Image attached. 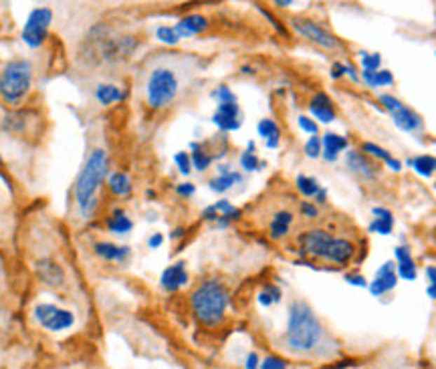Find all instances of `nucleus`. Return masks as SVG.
<instances>
[{
	"instance_id": "obj_1",
	"label": "nucleus",
	"mask_w": 436,
	"mask_h": 369,
	"mask_svg": "<svg viewBox=\"0 0 436 369\" xmlns=\"http://www.w3.org/2000/svg\"><path fill=\"white\" fill-rule=\"evenodd\" d=\"M323 325L319 323L318 315L311 311L307 302L295 301L289 307V321H287L283 343L289 351L311 353L323 343Z\"/></svg>"
},
{
	"instance_id": "obj_2",
	"label": "nucleus",
	"mask_w": 436,
	"mask_h": 369,
	"mask_svg": "<svg viewBox=\"0 0 436 369\" xmlns=\"http://www.w3.org/2000/svg\"><path fill=\"white\" fill-rule=\"evenodd\" d=\"M107 169H109V158L105 150L91 151L75 184V202L85 218H89L97 206V190L107 176Z\"/></svg>"
},
{
	"instance_id": "obj_3",
	"label": "nucleus",
	"mask_w": 436,
	"mask_h": 369,
	"mask_svg": "<svg viewBox=\"0 0 436 369\" xmlns=\"http://www.w3.org/2000/svg\"><path fill=\"white\" fill-rule=\"evenodd\" d=\"M229 301H231V295H229L226 286L218 281H204L190 295L192 313L206 327H214L224 319Z\"/></svg>"
},
{
	"instance_id": "obj_4",
	"label": "nucleus",
	"mask_w": 436,
	"mask_h": 369,
	"mask_svg": "<svg viewBox=\"0 0 436 369\" xmlns=\"http://www.w3.org/2000/svg\"><path fill=\"white\" fill-rule=\"evenodd\" d=\"M33 85V65L27 59H15L0 71V97L8 105L25 99Z\"/></svg>"
},
{
	"instance_id": "obj_5",
	"label": "nucleus",
	"mask_w": 436,
	"mask_h": 369,
	"mask_svg": "<svg viewBox=\"0 0 436 369\" xmlns=\"http://www.w3.org/2000/svg\"><path fill=\"white\" fill-rule=\"evenodd\" d=\"M180 91L178 75L168 67H156L148 77L146 83V99L154 109H164L172 101L176 99Z\"/></svg>"
},
{
	"instance_id": "obj_6",
	"label": "nucleus",
	"mask_w": 436,
	"mask_h": 369,
	"mask_svg": "<svg viewBox=\"0 0 436 369\" xmlns=\"http://www.w3.org/2000/svg\"><path fill=\"white\" fill-rule=\"evenodd\" d=\"M53 20V13L47 6H39L33 8L29 13V18L25 22V29H22V41L29 45V47H41L47 39V31H49V25Z\"/></svg>"
},
{
	"instance_id": "obj_7",
	"label": "nucleus",
	"mask_w": 436,
	"mask_h": 369,
	"mask_svg": "<svg viewBox=\"0 0 436 369\" xmlns=\"http://www.w3.org/2000/svg\"><path fill=\"white\" fill-rule=\"evenodd\" d=\"M291 27L301 34L303 39L311 41L313 45H318L321 49L334 50L341 47V41L337 39L336 34H332L329 31H325L323 27H319L315 20H309V18L295 17L291 18Z\"/></svg>"
},
{
	"instance_id": "obj_8",
	"label": "nucleus",
	"mask_w": 436,
	"mask_h": 369,
	"mask_svg": "<svg viewBox=\"0 0 436 369\" xmlns=\"http://www.w3.org/2000/svg\"><path fill=\"white\" fill-rule=\"evenodd\" d=\"M34 319L39 321L41 327H45L47 331H65L69 327H73L75 323V315L67 311V309H61L57 305H49V302H41L34 307Z\"/></svg>"
},
{
	"instance_id": "obj_9",
	"label": "nucleus",
	"mask_w": 436,
	"mask_h": 369,
	"mask_svg": "<svg viewBox=\"0 0 436 369\" xmlns=\"http://www.w3.org/2000/svg\"><path fill=\"white\" fill-rule=\"evenodd\" d=\"M334 238H336V236H332L329 232H327V230H321V228L307 230V232H305V235H301V238H299L301 252L305 254V256L323 258Z\"/></svg>"
},
{
	"instance_id": "obj_10",
	"label": "nucleus",
	"mask_w": 436,
	"mask_h": 369,
	"mask_svg": "<svg viewBox=\"0 0 436 369\" xmlns=\"http://www.w3.org/2000/svg\"><path fill=\"white\" fill-rule=\"evenodd\" d=\"M396 285H398V272H396V263L388 260V263H384V265L378 269V272H376L374 281H372V283L368 285V288L374 297H382V295L390 293L392 288H396Z\"/></svg>"
},
{
	"instance_id": "obj_11",
	"label": "nucleus",
	"mask_w": 436,
	"mask_h": 369,
	"mask_svg": "<svg viewBox=\"0 0 436 369\" xmlns=\"http://www.w3.org/2000/svg\"><path fill=\"white\" fill-rule=\"evenodd\" d=\"M212 121L220 132H236L240 130L243 125V119H240V107L238 103H218L217 113L212 116Z\"/></svg>"
},
{
	"instance_id": "obj_12",
	"label": "nucleus",
	"mask_w": 436,
	"mask_h": 369,
	"mask_svg": "<svg viewBox=\"0 0 436 369\" xmlns=\"http://www.w3.org/2000/svg\"><path fill=\"white\" fill-rule=\"evenodd\" d=\"M346 164H348V168L352 169L353 174L362 176V178H366V180H374V178L380 174V166H378L376 162H372V158H368L364 151L357 150L348 151Z\"/></svg>"
},
{
	"instance_id": "obj_13",
	"label": "nucleus",
	"mask_w": 436,
	"mask_h": 369,
	"mask_svg": "<svg viewBox=\"0 0 436 369\" xmlns=\"http://www.w3.org/2000/svg\"><path fill=\"white\" fill-rule=\"evenodd\" d=\"M390 116H392L394 125H396L398 130L406 132V134H416V132H422V130H424V121H422V118H420L414 109L406 107L404 103L398 107V109H394Z\"/></svg>"
},
{
	"instance_id": "obj_14",
	"label": "nucleus",
	"mask_w": 436,
	"mask_h": 369,
	"mask_svg": "<svg viewBox=\"0 0 436 369\" xmlns=\"http://www.w3.org/2000/svg\"><path fill=\"white\" fill-rule=\"evenodd\" d=\"M202 216L206 220H217L218 226H229L231 224V220H238L240 218V210L235 208L233 204L229 200H218L217 204H212V206H208L204 212H202Z\"/></svg>"
},
{
	"instance_id": "obj_15",
	"label": "nucleus",
	"mask_w": 436,
	"mask_h": 369,
	"mask_svg": "<svg viewBox=\"0 0 436 369\" xmlns=\"http://www.w3.org/2000/svg\"><path fill=\"white\" fill-rule=\"evenodd\" d=\"M355 254V244L352 240H346V238H334L329 249L325 252L323 260H332V263H337V265H346L350 263Z\"/></svg>"
},
{
	"instance_id": "obj_16",
	"label": "nucleus",
	"mask_w": 436,
	"mask_h": 369,
	"mask_svg": "<svg viewBox=\"0 0 436 369\" xmlns=\"http://www.w3.org/2000/svg\"><path fill=\"white\" fill-rule=\"evenodd\" d=\"M186 283H188V272H186L184 263H174L172 267L162 272V279H160V285L168 293L180 291Z\"/></svg>"
},
{
	"instance_id": "obj_17",
	"label": "nucleus",
	"mask_w": 436,
	"mask_h": 369,
	"mask_svg": "<svg viewBox=\"0 0 436 369\" xmlns=\"http://www.w3.org/2000/svg\"><path fill=\"white\" fill-rule=\"evenodd\" d=\"M396 272L398 277L404 281H416L418 277V269H416V263L412 258V252L408 246H396Z\"/></svg>"
},
{
	"instance_id": "obj_18",
	"label": "nucleus",
	"mask_w": 436,
	"mask_h": 369,
	"mask_svg": "<svg viewBox=\"0 0 436 369\" xmlns=\"http://www.w3.org/2000/svg\"><path fill=\"white\" fill-rule=\"evenodd\" d=\"M309 111L321 123H334L336 121V107L325 93L313 95V99L309 103Z\"/></svg>"
},
{
	"instance_id": "obj_19",
	"label": "nucleus",
	"mask_w": 436,
	"mask_h": 369,
	"mask_svg": "<svg viewBox=\"0 0 436 369\" xmlns=\"http://www.w3.org/2000/svg\"><path fill=\"white\" fill-rule=\"evenodd\" d=\"M174 29L180 39H188V36L204 33L208 29V18L202 17V15H188V17L180 18Z\"/></svg>"
},
{
	"instance_id": "obj_20",
	"label": "nucleus",
	"mask_w": 436,
	"mask_h": 369,
	"mask_svg": "<svg viewBox=\"0 0 436 369\" xmlns=\"http://www.w3.org/2000/svg\"><path fill=\"white\" fill-rule=\"evenodd\" d=\"M321 144H323V153L321 155L325 158V162H337L339 153L343 150H348V146H350L348 137L337 135L334 132H327V134L323 135Z\"/></svg>"
},
{
	"instance_id": "obj_21",
	"label": "nucleus",
	"mask_w": 436,
	"mask_h": 369,
	"mask_svg": "<svg viewBox=\"0 0 436 369\" xmlns=\"http://www.w3.org/2000/svg\"><path fill=\"white\" fill-rule=\"evenodd\" d=\"M93 251H95L97 256L105 258V260H118V263L125 260L130 256V249L128 246H118L114 242H97L93 246Z\"/></svg>"
},
{
	"instance_id": "obj_22",
	"label": "nucleus",
	"mask_w": 436,
	"mask_h": 369,
	"mask_svg": "<svg viewBox=\"0 0 436 369\" xmlns=\"http://www.w3.org/2000/svg\"><path fill=\"white\" fill-rule=\"evenodd\" d=\"M291 222H293V214L291 212H277L273 220H271V224H268V235L271 238H275V240H279V238H283V236L289 235V228H291Z\"/></svg>"
},
{
	"instance_id": "obj_23",
	"label": "nucleus",
	"mask_w": 436,
	"mask_h": 369,
	"mask_svg": "<svg viewBox=\"0 0 436 369\" xmlns=\"http://www.w3.org/2000/svg\"><path fill=\"white\" fill-rule=\"evenodd\" d=\"M107 228L109 232H116V235H128L132 228H134V222L130 220V216L123 212V210H114V214L107 218Z\"/></svg>"
},
{
	"instance_id": "obj_24",
	"label": "nucleus",
	"mask_w": 436,
	"mask_h": 369,
	"mask_svg": "<svg viewBox=\"0 0 436 369\" xmlns=\"http://www.w3.org/2000/svg\"><path fill=\"white\" fill-rule=\"evenodd\" d=\"M406 164L414 168V172L420 174L422 178H430L436 172V158L432 155H416V158H410Z\"/></svg>"
},
{
	"instance_id": "obj_25",
	"label": "nucleus",
	"mask_w": 436,
	"mask_h": 369,
	"mask_svg": "<svg viewBox=\"0 0 436 369\" xmlns=\"http://www.w3.org/2000/svg\"><path fill=\"white\" fill-rule=\"evenodd\" d=\"M95 97H97L101 105H114V103L123 99V91L119 87H116V85L101 83L95 89Z\"/></svg>"
},
{
	"instance_id": "obj_26",
	"label": "nucleus",
	"mask_w": 436,
	"mask_h": 369,
	"mask_svg": "<svg viewBox=\"0 0 436 369\" xmlns=\"http://www.w3.org/2000/svg\"><path fill=\"white\" fill-rule=\"evenodd\" d=\"M240 182H243V176H240L238 172H231V174H226V176H217L214 180H210V182H208V188H210L212 192H217V194H224V192H229L233 186L240 184Z\"/></svg>"
},
{
	"instance_id": "obj_27",
	"label": "nucleus",
	"mask_w": 436,
	"mask_h": 369,
	"mask_svg": "<svg viewBox=\"0 0 436 369\" xmlns=\"http://www.w3.org/2000/svg\"><path fill=\"white\" fill-rule=\"evenodd\" d=\"M109 190L116 194V196H128L132 192V180L128 174L123 172H116L109 176Z\"/></svg>"
},
{
	"instance_id": "obj_28",
	"label": "nucleus",
	"mask_w": 436,
	"mask_h": 369,
	"mask_svg": "<svg viewBox=\"0 0 436 369\" xmlns=\"http://www.w3.org/2000/svg\"><path fill=\"white\" fill-rule=\"evenodd\" d=\"M190 160H192V168H196L198 172H206V169L210 168V164H212V155H208V153H204L202 151V146L200 144H196V141H192L190 144Z\"/></svg>"
},
{
	"instance_id": "obj_29",
	"label": "nucleus",
	"mask_w": 436,
	"mask_h": 369,
	"mask_svg": "<svg viewBox=\"0 0 436 369\" xmlns=\"http://www.w3.org/2000/svg\"><path fill=\"white\" fill-rule=\"evenodd\" d=\"M41 277L47 285H59L63 281V270L59 269V265L50 263V260H45L41 265Z\"/></svg>"
},
{
	"instance_id": "obj_30",
	"label": "nucleus",
	"mask_w": 436,
	"mask_h": 369,
	"mask_svg": "<svg viewBox=\"0 0 436 369\" xmlns=\"http://www.w3.org/2000/svg\"><path fill=\"white\" fill-rule=\"evenodd\" d=\"M295 186H297V190L301 192L305 198H315L318 192L321 190V186H319L318 180H315V178H309V176H297Z\"/></svg>"
},
{
	"instance_id": "obj_31",
	"label": "nucleus",
	"mask_w": 436,
	"mask_h": 369,
	"mask_svg": "<svg viewBox=\"0 0 436 369\" xmlns=\"http://www.w3.org/2000/svg\"><path fill=\"white\" fill-rule=\"evenodd\" d=\"M360 61H362V69L364 71H380L382 67V55L380 53H366L360 50Z\"/></svg>"
},
{
	"instance_id": "obj_32",
	"label": "nucleus",
	"mask_w": 436,
	"mask_h": 369,
	"mask_svg": "<svg viewBox=\"0 0 436 369\" xmlns=\"http://www.w3.org/2000/svg\"><path fill=\"white\" fill-rule=\"evenodd\" d=\"M281 297H283V293H281L279 286L267 285L261 293H259V302H261L263 307H271L273 302L281 301Z\"/></svg>"
},
{
	"instance_id": "obj_33",
	"label": "nucleus",
	"mask_w": 436,
	"mask_h": 369,
	"mask_svg": "<svg viewBox=\"0 0 436 369\" xmlns=\"http://www.w3.org/2000/svg\"><path fill=\"white\" fill-rule=\"evenodd\" d=\"M362 151L368 155V158H374V160H382V162H388L392 158V153L388 150H384L382 146L374 144V141H364L362 144Z\"/></svg>"
},
{
	"instance_id": "obj_34",
	"label": "nucleus",
	"mask_w": 436,
	"mask_h": 369,
	"mask_svg": "<svg viewBox=\"0 0 436 369\" xmlns=\"http://www.w3.org/2000/svg\"><path fill=\"white\" fill-rule=\"evenodd\" d=\"M156 39L160 43H164V45H178L180 43V36L176 33V29L174 27H166V25L156 29Z\"/></svg>"
},
{
	"instance_id": "obj_35",
	"label": "nucleus",
	"mask_w": 436,
	"mask_h": 369,
	"mask_svg": "<svg viewBox=\"0 0 436 369\" xmlns=\"http://www.w3.org/2000/svg\"><path fill=\"white\" fill-rule=\"evenodd\" d=\"M257 132H259V135H261L265 141H267L268 137H273V135H281L279 125H277L273 119H261L259 125H257Z\"/></svg>"
},
{
	"instance_id": "obj_36",
	"label": "nucleus",
	"mask_w": 436,
	"mask_h": 369,
	"mask_svg": "<svg viewBox=\"0 0 436 369\" xmlns=\"http://www.w3.org/2000/svg\"><path fill=\"white\" fill-rule=\"evenodd\" d=\"M240 168L247 169V172H254V169H261L265 164L263 162H259V158H257V153H252V151H243L240 153Z\"/></svg>"
},
{
	"instance_id": "obj_37",
	"label": "nucleus",
	"mask_w": 436,
	"mask_h": 369,
	"mask_svg": "<svg viewBox=\"0 0 436 369\" xmlns=\"http://www.w3.org/2000/svg\"><path fill=\"white\" fill-rule=\"evenodd\" d=\"M323 153V144H321V137L319 135H311L305 144V155L311 158V160H318Z\"/></svg>"
},
{
	"instance_id": "obj_38",
	"label": "nucleus",
	"mask_w": 436,
	"mask_h": 369,
	"mask_svg": "<svg viewBox=\"0 0 436 369\" xmlns=\"http://www.w3.org/2000/svg\"><path fill=\"white\" fill-rule=\"evenodd\" d=\"M392 228H394V218H374V222L369 224V232L382 236L390 235Z\"/></svg>"
},
{
	"instance_id": "obj_39",
	"label": "nucleus",
	"mask_w": 436,
	"mask_h": 369,
	"mask_svg": "<svg viewBox=\"0 0 436 369\" xmlns=\"http://www.w3.org/2000/svg\"><path fill=\"white\" fill-rule=\"evenodd\" d=\"M174 162H176V166L180 169V174L188 176V174L192 172V160H190V153H188V151H178V153L174 155Z\"/></svg>"
},
{
	"instance_id": "obj_40",
	"label": "nucleus",
	"mask_w": 436,
	"mask_h": 369,
	"mask_svg": "<svg viewBox=\"0 0 436 369\" xmlns=\"http://www.w3.org/2000/svg\"><path fill=\"white\" fill-rule=\"evenodd\" d=\"M212 97L218 99V103H235L236 101V95L226 85H222V87H218L217 91H212Z\"/></svg>"
},
{
	"instance_id": "obj_41",
	"label": "nucleus",
	"mask_w": 436,
	"mask_h": 369,
	"mask_svg": "<svg viewBox=\"0 0 436 369\" xmlns=\"http://www.w3.org/2000/svg\"><path fill=\"white\" fill-rule=\"evenodd\" d=\"M297 123H299V127H301L305 134L318 135L319 125L313 121V119L309 118V116H299V118H297Z\"/></svg>"
},
{
	"instance_id": "obj_42",
	"label": "nucleus",
	"mask_w": 436,
	"mask_h": 369,
	"mask_svg": "<svg viewBox=\"0 0 436 369\" xmlns=\"http://www.w3.org/2000/svg\"><path fill=\"white\" fill-rule=\"evenodd\" d=\"M394 83V75L388 69H380L376 71V87H388Z\"/></svg>"
},
{
	"instance_id": "obj_43",
	"label": "nucleus",
	"mask_w": 436,
	"mask_h": 369,
	"mask_svg": "<svg viewBox=\"0 0 436 369\" xmlns=\"http://www.w3.org/2000/svg\"><path fill=\"white\" fill-rule=\"evenodd\" d=\"M261 369H287V363L281 359V357L271 355V357H265V359H263Z\"/></svg>"
},
{
	"instance_id": "obj_44",
	"label": "nucleus",
	"mask_w": 436,
	"mask_h": 369,
	"mask_svg": "<svg viewBox=\"0 0 436 369\" xmlns=\"http://www.w3.org/2000/svg\"><path fill=\"white\" fill-rule=\"evenodd\" d=\"M301 214L305 216V218H318L319 216V210H318V206L315 204H311L309 200H305L301 204Z\"/></svg>"
},
{
	"instance_id": "obj_45",
	"label": "nucleus",
	"mask_w": 436,
	"mask_h": 369,
	"mask_svg": "<svg viewBox=\"0 0 436 369\" xmlns=\"http://www.w3.org/2000/svg\"><path fill=\"white\" fill-rule=\"evenodd\" d=\"M176 192H178L180 196H184V198H190V196L196 194V186L190 184V182H184V184L176 186Z\"/></svg>"
},
{
	"instance_id": "obj_46",
	"label": "nucleus",
	"mask_w": 436,
	"mask_h": 369,
	"mask_svg": "<svg viewBox=\"0 0 436 369\" xmlns=\"http://www.w3.org/2000/svg\"><path fill=\"white\" fill-rule=\"evenodd\" d=\"M346 281H348V285H352V286H368L369 283L362 277V274H346Z\"/></svg>"
},
{
	"instance_id": "obj_47",
	"label": "nucleus",
	"mask_w": 436,
	"mask_h": 369,
	"mask_svg": "<svg viewBox=\"0 0 436 369\" xmlns=\"http://www.w3.org/2000/svg\"><path fill=\"white\" fill-rule=\"evenodd\" d=\"M360 79H362L364 83L368 85V87H372V89H376V73H374V71H362Z\"/></svg>"
},
{
	"instance_id": "obj_48",
	"label": "nucleus",
	"mask_w": 436,
	"mask_h": 369,
	"mask_svg": "<svg viewBox=\"0 0 436 369\" xmlns=\"http://www.w3.org/2000/svg\"><path fill=\"white\" fill-rule=\"evenodd\" d=\"M245 368L247 369H259L261 368V359H259V355H257V353H249V355H247Z\"/></svg>"
},
{
	"instance_id": "obj_49",
	"label": "nucleus",
	"mask_w": 436,
	"mask_h": 369,
	"mask_svg": "<svg viewBox=\"0 0 436 369\" xmlns=\"http://www.w3.org/2000/svg\"><path fill=\"white\" fill-rule=\"evenodd\" d=\"M329 75H332V79H336V81L337 79H341V77L346 75V65H343V63H334Z\"/></svg>"
},
{
	"instance_id": "obj_50",
	"label": "nucleus",
	"mask_w": 436,
	"mask_h": 369,
	"mask_svg": "<svg viewBox=\"0 0 436 369\" xmlns=\"http://www.w3.org/2000/svg\"><path fill=\"white\" fill-rule=\"evenodd\" d=\"M372 214H374L376 218H394V216H392V212H390L388 208H382V206L372 208Z\"/></svg>"
},
{
	"instance_id": "obj_51",
	"label": "nucleus",
	"mask_w": 436,
	"mask_h": 369,
	"mask_svg": "<svg viewBox=\"0 0 436 369\" xmlns=\"http://www.w3.org/2000/svg\"><path fill=\"white\" fill-rule=\"evenodd\" d=\"M162 242H164V235L156 232V235L150 236V240H148V246H150V249H160V246H162Z\"/></svg>"
},
{
	"instance_id": "obj_52",
	"label": "nucleus",
	"mask_w": 436,
	"mask_h": 369,
	"mask_svg": "<svg viewBox=\"0 0 436 369\" xmlns=\"http://www.w3.org/2000/svg\"><path fill=\"white\" fill-rule=\"evenodd\" d=\"M346 75L352 79L353 83H360V81H362V79H360V75H357V69L353 67V65H350V63L346 65Z\"/></svg>"
},
{
	"instance_id": "obj_53",
	"label": "nucleus",
	"mask_w": 436,
	"mask_h": 369,
	"mask_svg": "<svg viewBox=\"0 0 436 369\" xmlns=\"http://www.w3.org/2000/svg\"><path fill=\"white\" fill-rule=\"evenodd\" d=\"M386 166L392 169V172H400V169H402V162H400V160H396V158H390V160L386 162Z\"/></svg>"
},
{
	"instance_id": "obj_54",
	"label": "nucleus",
	"mask_w": 436,
	"mask_h": 369,
	"mask_svg": "<svg viewBox=\"0 0 436 369\" xmlns=\"http://www.w3.org/2000/svg\"><path fill=\"white\" fill-rule=\"evenodd\" d=\"M279 144H281V135H273V137H268L267 139L268 150H277V148H279Z\"/></svg>"
},
{
	"instance_id": "obj_55",
	"label": "nucleus",
	"mask_w": 436,
	"mask_h": 369,
	"mask_svg": "<svg viewBox=\"0 0 436 369\" xmlns=\"http://www.w3.org/2000/svg\"><path fill=\"white\" fill-rule=\"evenodd\" d=\"M426 279L428 285H436V267H426Z\"/></svg>"
},
{
	"instance_id": "obj_56",
	"label": "nucleus",
	"mask_w": 436,
	"mask_h": 369,
	"mask_svg": "<svg viewBox=\"0 0 436 369\" xmlns=\"http://www.w3.org/2000/svg\"><path fill=\"white\" fill-rule=\"evenodd\" d=\"M325 200H327V190L321 188L318 192V196H315V202H318V204H325Z\"/></svg>"
},
{
	"instance_id": "obj_57",
	"label": "nucleus",
	"mask_w": 436,
	"mask_h": 369,
	"mask_svg": "<svg viewBox=\"0 0 436 369\" xmlns=\"http://www.w3.org/2000/svg\"><path fill=\"white\" fill-rule=\"evenodd\" d=\"M426 295H428L430 299H435V301H436V285H428V286H426Z\"/></svg>"
},
{
	"instance_id": "obj_58",
	"label": "nucleus",
	"mask_w": 436,
	"mask_h": 369,
	"mask_svg": "<svg viewBox=\"0 0 436 369\" xmlns=\"http://www.w3.org/2000/svg\"><path fill=\"white\" fill-rule=\"evenodd\" d=\"M293 2L291 0H275V6H279V8H287V6H291Z\"/></svg>"
},
{
	"instance_id": "obj_59",
	"label": "nucleus",
	"mask_w": 436,
	"mask_h": 369,
	"mask_svg": "<svg viewBox=\"0 0 436 369\" xmlns=\"http://www.w3.org/2000/svg\"><path fill=\"white\" fill-rule=\"evenodd\" d=\"M184 235V228H176L174 232H172V238H178V236Z\"/></svg>"
},
{
	"instance_id": "obj_60",
	"label": "nucleus",
	"mask_w": 436,
	"mask_h": 369,
	"mask_svg": "<svg viewBox=\"0 0 436 369\" xmlns=\"http://www.w3.org/2000/svg\"><path fill=\"white\" fill-rule=\"evenodd\" d=\"M0 164H2V158H0Z\"/></svg>"
}]
</instances>
